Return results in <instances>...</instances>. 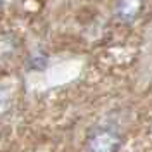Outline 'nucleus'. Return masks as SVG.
Returning <instances> with one entry per match:
<instances>
[{
    "mask_svg": "<svg viewBox=\"0 0 152 152\" xmlns=\"http://www.w3.org/2000/svg\"><path fill=\"white\" fill-rule=\"evenodd\" d=\"M121 135L113 128H95L86 138L90 152H118L121 147Z\"/></svg>",
    "mask_w": 152,
    "mask_h": 152,
    "instance_id": "f257e3e1",
    "label": "nucleus"
},
{
    "mask_svg": "<svg viewBox=\"0 0 152 152\" xmlns=\"http://www.w3.org/2000/svg\"><path fill=\"white\" fill-rule=\"evenodd\" d=\"M145 0H118L116 4V18L123 24H133L140 18Z\"/></svg>",
    "mask_w": 152,
    "mask_h": 152,
    "instance_id": "f03ea898",
    "label": "nucleus"
},
{
    "mask_svg": "<svg viewBox=\"0 0 152 152\" xmlns=\"http://www.w3.org/2000/svg\"><path fill=\"white\" fill-rule=\"evenodd\" d=\"M9 105H10V95L7 90H0V114H4L7 109H9Z\"/></svg>",
    "mask_w": 152,
    "mask_h": 152,
    "instance_id": "7ed1b4c3",
    "label": "nucleus"
}]
</instances>
